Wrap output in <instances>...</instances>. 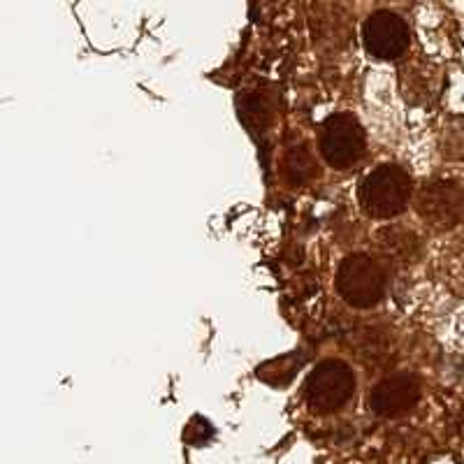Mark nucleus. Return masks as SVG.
I'll list each match as a JSON object with an SVG mask.
<instances>
[{"label": "nucleus", "mask_w": 464, "mask_h": 464, "mask_svg": "<svg viewBox=\"0 0 464 464\" xmlns=\"http://www.w3.org/2000/svg\"><path fill=\"white\" fill-rule=\"evenodd\" d=\"M411 190V177L400 165H381L364 177L358 198L372 218H392L406 209Z\"/></svg>", "instance_id": "f257e3e1"}, {"label": "nucleus", "mask_w": 464, "mask_h": 464, "mask_svg": "<svg viewBox=\"0 0 464 464\" xmlns=\"http://www.w3.org/2000/svg\"><path fill=\"white\" fill-rule=\"evenodd\" d=\"M339 295L351 306L367 309L385 293V272L376 258L367 254H351L337 269Z\"/></svg>", "instance_id": "f03ea898"}, {"label": "nucleus", "mask_w": 464, "mask_h": 464, "mask_svg": "<svg viewBox=\"0 0 464 464\" xmlns=\"http://www.w3.org/2000/svg\"><path fill=\"white\" fill-rule=\"evenodd\" d=\"M355 392V374L342 360H325L316 364L306 381V404L316 413L339 411Z\"/></svg>", "instance_id": "7ed1b4c3"}, {"label": "nucleus", "mask_w": 464, "mask_h": 464, "mask_svg": "<svg viewBox=\"0 0 464 464\" xmlns=\"http://www.w3.org/2000/svg\"><path fill=\"white\" fill-rule=\"evenodd\" d=\"M318 142H321L323 159L333 168L343 169L358 163L367 147V135L353 114L339 111L323 121Z\"/></svg>", "instance_id": "20e7f679"}, {"label": "nucleus", "mask_w": 464, "mask_h": 464, "mask_svg": "<svg viewBox=\"0 0 464 464\" xmlns=\"http://www.w3.org/2000/svg\"><path fill=\"white\" fill-rule=\"evenodd\" d=\"M416 209L425 223L449 230L458 226L464 214V186L449 179L428 181L418 193Z\"/></svg>", "instance_id": "39448f33"}, {"label": "nucleus", "mask_w": 464, "mask_h": 464, "mask_svg": "<svg viewBox=\"0 0 464 464\" xmlns=\"http://www.w3.org/2000/svg\"><path fill=\"white\" fill-rule=\"evenodd\" d=\"M409 40H411L409 26L401 16L392 12H374L362 26L364 49L383 61L400 58L409 47Z\"/></svg>", "instance_id": "423d86ee"}, {"label": "nucleus", "mask_w": 464, "mask_h": 464, "mask_svg": "<svg viewBox=\"0 0 464 464\" xmlns=\"http://www.w3.org/2000/svg\"><path fill=\"white\" fill-rule=\"evenodd\" d=\"M420 400V381L413 374H395L374 385L370 406L376 416H400L411 411Z\"/></svg>", "instance_id": "0eeeda50"}, {"label": "nucleus", "mask_w": 464, "mask_h": 464, "mask_svg": "<svg viewBox=\"0 0 464 464\" xmlns=\"http://www.w3.org/2000/svg\"><path fill=\"white\" fill-rule=\"evenodd\" d=\"M379 246L388 258L397 260V263H413L420 254V242H418L416 235L409 230H401V227L381 232Z\"/></svg>", "instance_id": "6e6552de"}, {"label": "nucleus", "mask_w": 464, "mask_h": 464, "mask_svg": "<svg viewBox=\"0 0 464 464\" xmlns=\"http://www.w3.org/2000/svg\"><path fill=\"white\" fill-rule=\"evenodd\" d=\"M285 172H288V181L293 179V184H302V181L312 179L314 174V159L312 153L306 151L304 147H295L288 153V160H285Z\"/></svg>", "instance_id": "1a4fd4ad"}]
</instances>
